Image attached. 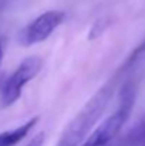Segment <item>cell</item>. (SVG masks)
<instances>
[{"label": "cell", "mask_w": 145, "mask_h": 146, "mask_svg": "<svg viewBox=\"0 0 145 146\" xmlns=\"http://www.w3.org/2000/svg\"><path fill=\"white\" fill-rule=\"evenodd\" d=\"M145 57V40L137 47V48L134 50L132 52H131V55L127 58V61L122 64V67L120 68V72L121 74H124V72H127V71H130L132 67H135L142 58Z\"/></svg>", "instance_id": "cell-7"}, {"label": "cell", "mask_w": 145, "mask_h": 146, "mask_svg": "<svg viewBox=\"0 0 145 146\" xmlns=\"http://www.w3.org/2000/svg\"><path fill=\"white\" fill-rule=\"evenodd\" d=\"M121 77L120 72L115 74L114 78H111L108 82H105L93 97L90 98L86 105L81 108V111L70 121V123L65 126L64 132L61 133L57 146H81L90 131L94 128L97 121L104 113L110 99L114 94L117 80Z\"/></svg>", "instance_id": "cell-1"}, {"label": "cell", "mask_w": 145, "mask_h": 146, "mask_svg": "<svg viewBox=\"0 0 145 146\" xmlns=\"http://www.w3.org/2000/svg\"><path fill=\"white\" fill-rule=\"evenodd\" d=\"M43 67V61L40 57L31 55L24 58L19 67L11 72L9 78L4 80L3 87H1V94H0V106L7 108L13 105L21 95L24 87L27 82H30L33 78L37 77Z\"/></svg>", "instance_id": "cell-3"}, {"label": "cell", "mask_w": 145, "mask_h": 146, "mask_svg": "<svg viewBox=\"0 0 145 146\" xmlns=\"http://www.w3.org/2000/svg\"><path fill=\"white\" fill-rule=\"evenodd\" d=\"M124 146H145V113L122 139Z\"/></svg>", "instance_id": "cell-6"}, {"label": "cell", "mask_w": 145, "mask_h": 146, "mask_svg": "<svg viewBox=\"0 0 145 146\" xmlns=\"http://www.w3.org/2000/svg\"><path fill=\"white\" fill-rule=\"evenodd\" d=\"M1 58H3V48H1V44H0V62H1Z\"/></svg>", "instance_id": "cell-10"}, {"label": "cell", "mask_w": 145, "mask_h": 146, "mask_svg": "<svg viewBox=\"0 0 145 146\" xmlns=\"http://www.w3.org/2000/svg\"><path fill=\"white\" fill-rule=\"evenodd\" d=\"M135 85L134 82L128 81L121 87L120 91V102L114 113H111L96 131L88 136L81 146H105L114 141L118 132L122 129L125 122L128 121L134 104H135Z\"/></svg>", "instance_id": "cell-2"}, {"label": "cell", "mask_w": 145, "mask_h": 146, "mask_svg": "<svg viewBox=\"0 0 145 146\" xmlns=\"http://www.w3.org/2000/svg\"><path fill=\"white\" fill-rule=\"evenodd\" d=\"M37 121H39V118L34 116V118L29 119L27 122L21 123L20 126L13 128L10 131H4L3 133H0V146H16L29 135V132L36 126Z\"/></svg>", "instance_id": "cell-5"}, {"label": "cell", "mask_w": 145, "mask_h": 146, "mask_svg": "<svg viewBox=\"0 0 145 146\" xmlns=\"http://www.w3.org/2000/svg\"><path fill=\"white\" fill-rule=\"evenodd\" d=\"M4 80H6V75H4L3 72H0V90H1V87H3V82H4Z\"/></svg>", "instance_id": "cell-9"}, {"label": "cell", "mask_w": 145, "mask_h": 146, "mask_svg": "<svg viewBox=\"0 0 145 146\" xmlns=\"http://www.w3.org/2000/svg\"><path fill=\"white\" fill-rule=\"evenodd\" d=\"M43 143H44V133L40 132L27 143V146H43Z\"/></svg>", "instance_id": "cell-8"}, {"label": "cell", "mask_w": 145, "mask_h": 146, "mask_svg": "<svg viewBox=\"0 0 145 146\" xmlns=\"http://www.w3.org/2000/svg\"><path fill=\"white\" fill-rule=\"evenodd\" d=\"M65 20V13L61 10H50L34 20H31L19 34V41L24 47H30L46 41L48 37L63 24Z\"/></svg>", "instance_id": "cell-4"}]
</instances>
